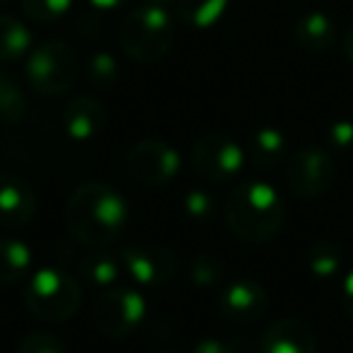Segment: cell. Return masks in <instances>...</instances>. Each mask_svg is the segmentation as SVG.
<instances>
[{
    "label": "cell",
    "mask_w": 353,
    "mask_h": 353,
    "mask_svg": "<svg viewBox=\"0 0 353 353\" xmlns=\"http://www.w3.org/2000/svg\"><path fill=\"white\" fill-rule=\"evenodd\" d=\"M225 225L242 242L261 245L274 240L283 228L285 206L279 192L261 179L240 182L223 206Z\"/></svg>",
    "instance_id": "cell-2"
},
{
    "label": "cell",
    "mask_w": 353,
    "mask_h": 353,
    "mask_svg": "<svg viewBox=\"0 0 353 353\" xmlns=\"http://www.w3.org/2000/svg\"><path fill=\"white\" fill-rule=\"evenodd\" d=\"M32 269V250L22 240H0V285H15L27 279Z\"/></svg>",
    "instance_id": "cell-18"
},
{
    "label": "cell",
    "mask_w": 353,
    "mask_h": 353,
    "mask_svg": "<svg viewBox=\"0 0 353 353\" xmlns=\"http://www.w3.org/2000/svg\"><path fill=\"white\" fill-rule=\"evenodd\" d=\"M182 213L194 225H208L216 216V199L206 189H189L182 196Z\"/></svg>",
    "instance_id": "cell-23"
},
{
    "label": "cell",
    "mask_w": 353,
    "mask_h": 353,
    "mask_svg": "<svg viewBox=\"0 0 353 353\" xmlns=\"http://www.w3.org/2000/svg\"><path fill=\"white\" fill-rule=\"evenodd\" d=\"M334 174H336V167H334L329 152L317 145H307L288 160L285 184H288L293 196L312 201V199H319L329 192Z\"/></svg>",
    "instance_id": "cell-8"
},
{
    "label": "cell",
    "mask_w": 353,
    "mask_h": 353,
    "mask_svg": "<svg viewBox=\"0 0 353 353\" xmlns=\"http://www.w3.org/2000/svg\"><path fill=\"white\" fill-rule=\"evenodd\" d=\"M223 317L235 324L259 322L269 310V295L254 279H235L223 288L218 298Z\"/></svg>",
    "instance_id": "cell-11"
},
{
    "label": "cell",
    "mask_w": 353,
    "mask_h": 353,
    "mask_svg": "<svg viewBox=\"0 0 353 353\" xmlns=\"http://www.w3.org/2000/svg\"><path fill=\"white\" fill-rule=\"evenodd\" d=\"M73 8V0H22V10L30 20L39 25H51V22L63 20Z\"/></svg>",
    "instance_id": "cell-24"
},
{
    "label": "cell",
    "mask_w": 353,
    "mask_h": 353,
    "mask_svg": "<svg viewBox=\"0 0 353 353\" xmlns=\"http://www.w3.org/2000/svg\"><path fill=\"white\" fill-rule=\"evenodd\" d=\"M128 174L143 187H165L176 176L182 162L165 141H141L128 150Z\"/></svg>",
    "instance_id": "cell-9"
},
{
    "label": "cell",
    "mask_w": 353,
    "mask_h": 353,
    "mask_svg": "<svg viewBox=\"0 0 353 353\" xmlns=\"http://www.w3.org/2000/svg\"><path fill=\"white\" fill-rule=\"evenodd\" d=\"M341 303H343V310L346 314L353 319V271L343 279V285H341Z\"/></svg>",
    "instance_id": "cell-30"
},
{
    "label": "cell",
    "mask_w": 353,
    "mask_h": 353,
    "mask_svg": "<svg viewBox=\"0 0 353 353\" xmlns=\"http://www.w3.org/2000/svg\"><path fill=\"white\" fill-rule=\"evenodd\" d=\"M160 353H176V351H160Z\"/></svg>",
    "instance_id": "cell-34"
},
{
    "label": "cell",
    "mask_w": 353,
    "mask_h": 353,
    "mask_svg": "<svg viewBox=\"0 0 353 353\" xmlns=\"http://www.w3.org/2000/svg\"><path fill=\"white\" fill-rule=\"evenodd\" d=\"M0 3H10V0H0Z\"/></svg>",
    "instance_id": "cell-35"
},
{
    "label": "cell",
    "mask_w": 353,
    "mask_h": 353,
    "mask_svg": "<svg viewBox=\"0 0 353 353\" xmlns=\"http://www.w3.org/2000/svg\"><path fill=\"white\" fill-rule=\"evenodd\" d=\"M80 283L59 266H41L27 279L25 305L41 322H65L80 310Z\"/></svg>",
    "instance_id": "cell-4"
},
{
    "label": "cell",
    "mask_w": 353,
    "mask_h": 353,
    "mask_svg": "<svg viewBox=\"0 0 353 353\" xmlns=\"http://www.w3.org/2000/svg\"><path fill=\"white\" fill-rule=\"evenodd\" d=\"M90 6L94 8V10H117V8H121L126 0H88Z\"/></svg>",
    "instance_id": "cell-31"
},
{
    "label": "cell",
    "mask_w": 353,
    "mask_h": 353,
    "mask_svg": "<svg viewBox=\"0 0 353 353\" xmlns=\"http://www.w3.org/2000/svg\"><path fill=\"white\" fill-rule=\"evenodd\" d=\"M27 112V99L20 85L8 73H0V121L17 123Z\"/></svg>",
    "instance_id": "cell-22"
},
{
    "label": "cell",
    "mask_w": 353,
    "mask_h": 353,
    "mask_svg": "<svg viewBox=\"0 0 353 353\" xmlns=\"http://www.w3.org/2000/svg\"><path fill=\"white\" fill-rule=\"evenodd\" d=\"M123 274V259L107 250V247H90L88 254L80 256L78 276L90 285L112 288Z\"/></svg>",
    "instance_id": "cell-16"
},
{
    "label": "cell",
    "mask_w": 353,
    "mask_h": 353,
    "mask_svg": "<svg viewBox=\"0 0 353 353\" xmlns=\"http://www.w3.org/2000/svg\"><path fill=\"white\" fill-rule=\"evenodd\" d=\"M247 160L252 162L259 170H271L279 162L285 160L288 155V138H285L283 131L274 126H261L256 128L250 136V143L245 148Z\"/></svg>",
    "instance_id": "cell-17"
},
{
    "label": "cell",
    "mask_w": 353,
    "mask_h": 353,
    "mask_svg": "<svg viewBox=\"0 0 353 353\" xmlns=\"http://www.w3.org/2000/svg\"><path fill=\"white\" fill-rule=\"evenodd\" d=\"M174 39V22L165 6L145 3L123 17L119 27V44L136 63H155L170 51Z\"/></svg>",
    "instance_id": "cell-3"
},
{
    "label": "cell",
    "mask_w": 353,
    "mask_h": 353,
    "mask_svg": "<svg viewBox=\"0 0 353 353\" xmlns=\"http://www.w3.org/2000/svg\"><path fill=\"white\" fill-rule=\"evenodd\" d=\"M150 3H160V6H165V3H170V0H150Z\"/></svg>",
    "instance_id": "cell-33"
},
{
    "label": "cell",
    "mask_w": 353,
    "mask_h": 353,
    "mask_svg": "<svg viewBox=\"0 0 353 353\" xmlns=\"http://www.w3.org/2000/svg\"><path fill=\"white\" fill-rule=\"evenodd\" d=\"M17 353H68L65 343L49 332H30L22 336Z\"/></svg>",
    "instance_id": "cell-27"
},
{
    "label": "cell",
    "mask_w": 353,
    "mask_h": 353,
    "mask_svg": "<svg viewBox=\"0 0 353 353\" xmlns=\"http://www.w3.org/2000/svg\"><path fill=\"white\" fill-rule=\"evenodd\" d=\"M34 213L37 196L30 182L15 174H0V225L25 228Z\"/></svg>",
    "instance_id": "cell-13"
},
{
    "label": "cell",
    "mask_w": 353,
    "mask_h": 353,
    "mask_svg": "<svg viewBox=\"0 0 353 353\" xmlns=\"http://www.w3.org/2000/svg\"><path fill=\"white\" fill-rule=\"evenodd\" d=\"M27 83L32 90L44 97L68 92L78 80V54L70 44L61 39L41 41L37 49H32L27 59Z\"/></svg>",
    "instance_id": "cell-5"
},
{
    "label": "cell",
    "mask_w": 353,
    "mask_h": 353,
    "mask_svg": "<svg viewBox=\"0 0 353 353\" xmlns=\"http://www.w3.org/2000/svg\"><path fill=\"white\" fill-rule=\"evenodd\" d=\"M232 0H176V12L196 30H211L225 17Z\"/></svg>",
    "instance_id": "cell-20"
},
{
    "label": "cell",
    "mask_w": 353,
    "mask_h": 353,
    "mask_svg": "<svg viewBox=\"0 0 353 353\" xmlns=\"http://www.w3.org/2000/svg\"><path fill=\"white\" fill-rule=\"evenodd\" d=\"M131 208L126 199L104 182H88L70 196L65 223L70 235L88 247H107L128 225Z\"/></svg>",
    "instance_id": "cell-1"
},
{
    "label": "cell",
    "mask_w": 353,
    "mask_h": 353,
    "mask_svg": "<svg viewBox=\"0 0 353 353\" xmlns=\"http://www.w3.org/2000/svg\"><path fill=\"white\" fill-rule=\"evenodd\" d=\"M192 353H237V348L232 343L223 341V339H201V341L194 346Z\"/></svg>",
    "instance_id": "cell-29"
},
{
    "label": "cell",
    "mask_w": 353,
    "mask_h": 353,
    "mask_svg": "<svg viewBox=\"0 0 353 353\" xmlns=\"http://www.w3.org/2000/svg\"><path fill=\"white\" fill-rule=\"evenodd\" d=\"M329 143L336 150H351L353 148V121H336L329 128Z\"/></svg>",
    "instance_id": "cell-28"
},
{
    "label": "cell",
    "mask_w": 353,
    "mask_h": 353,
    "mask_svg": "<svg viewBox=\"0 0 353 353\" xmlns=\"http://www.w3.org/2000/svg\"><path fill=\"white\" fill-rule=\"evenodd\" d=\"M343 54H346V59L353 63V25L346 30V34H343Z\"/></svg>",
    "instance_id": "cell-32"
},
{
    "label": "cell",
    "mask_w": 353,
    "mask_h": 353,
    "mask_svg": "<svg viewBox=\"0 0 353 353\" xmlns=\"http://www.w3.org/2000/svg\"><path fill=\"white\" fill-rule=\"evenodd\" d=\"M259 353H317L312 329L295 317H281L261 334Z\"/></svg>",
    "instance_id": "cell-14"
},
{
    "label": "cell",
    "mask_w": 353,
    "mask_h": 353,
    "mask_svg": "<svg viewBox=\"0 0 353 353\" xmlns=\"http://www.w3.org/2000/svg\"><path fill=\"white\" fill-rule=\"evenodd\" d=\"M32 54V32L12 15H0V61L15 63Z\"/></svg>",
    "instance_id": "cell-19"
},
{
    "label": "cell",
    "mask_w": 353,
    "mask_h": 353,
    "mask_svg": "<svg viewBox=\"0 0 353 353\" xmlns=\"http://www.w3.org/2000/svg\"><path fill=\"white\" fill-rule=\"evenodd\" d=\"M341 261H343V252L336 242H329V240H319L310 247L307 252V266L317 279L327 281L334 279L341 269Z\"/></svg>",
    "instance_id": "cell-21"
},
{
    "label": "cell",
    "mask_w": 353,
    "mask_h": 353,
    "mask_svg": "<svg viewBox=\"0 0 353 353\" xmlns=\"http://www.w3.org/2000/svg\"><path fill=\"white\" fill-rule=\"evenodd\" d=\"M247 162L245 148L221 133L201 136L192 148V167L203 182L225 184L232 182Z\"/></svg>",
    "instance_id": "cell-7"
},
{
    "label": "cell",
    "mask_w": 353,
    "mask_h": 353,
    "mask_svg": "<svg viewBox=\"0 0 353 353\" xmlns=\"http://www.w3.org/2000/svg\"><path fill=\"white\" fill-rule=\"evenodd\" d=\"M189 279L199 288H211L221 283L223 279V261L216 254H199L189 264Z\"/></svg>",
    "instance_id": "cell-26"
},
{
    "label": "cell",
    "mask_w": 353,
    "mask_h": 353,
    "mask_svg": "<svg viewBox=\"0 0 353 353\" xmlns=\"http://www.w3.org/2000/svg\"><path fill=\"white\" fill-rule=\"evenodd\" d=\"M123 271L141 285H167L176 276V256L162 245H131L121 252Z\"/></svg>",
    "instance_id": "cell-10"
},
{
    "label": "cell",
    "mask_w": 353,
    "mask_h": 353,
    "mask_svg": "<svg viewBox=\"0 0 353 353\" xmlns=\"http://www.w3.org/2000/svg\"><path fill=\"white\" fill-rule=\"evenodd\" d=\"M148 314V303L138 290L107 288L92 305V322L102 334L114 339L128 336L141 327V322Z\"/></svg>",
    "instance_id": "cell-6"
},
{
    "label": "cell",
    "mask_w": 353,
    "mask_h": 353,
    "mask_svg": "<svg viewBox=\"0 0 353 353\" xmlns=\"http://www.w3.org/2000/svg\"><path fill=\"white\" fill-rule=\"evenodd\" d=\"M295 41L307 54H324L336 41V22L327 12H305L295 22Z\"/></svg>",
    "instance_id": "cell-15"
},
{
    "label": "cell",
    "mask_w": 353,
    "mask_h": 353,
    "mask_svg": "<svg viewBox=\"0 0 353 353\" xmlns=\"http://www.w3.org/2000/svg\"><path fill=\"white\" fill-rule=\"evenodd\" d=\"M119 80V63L112 54L99 51L88 61V83L97 90H109L114 88Z\"/></svg>",
    "instance_id": "cell-25"
},
{
    "label": "cell",
    "mask_w": 353,
    "mask_h": 353,
    "mask_svg": "<svg viewBox=\"0 0 353 353\" xmlns=\"http://www.w3.org/2000/svg\"><path fill=\"white\" fill-rule=\"evenodd\" d=\"M104 123H107V112H104L102 102L92 94H80V97L70 99L61 112V126H63L65 136L75 143H88L97 138Z\"/></svg>",
    "instance_id": "cell-12"
}]
</instances>
